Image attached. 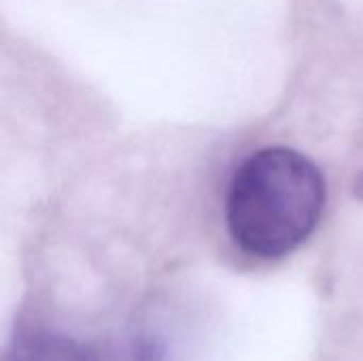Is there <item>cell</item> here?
I'll use <instances>...</instances> for the list:
<instances>
[{
  "instance_id": "obj_2",
  "label": "cell",
  "mask_w": 363,
  "mask_h": 361,
  "mask_svg": "<svg viewBox=\"0 0 363 361\" xmlns=\"http://www.w3.org/2000/svg\"><path fill=\"white\" fill-rule=\"evenodd\" d=\"M9 361H87L70 340L49 334L26 336L15 343Z\"/></svg>"
},
{
  "instance_id": "obj_1",
  "label": "cell",
  "mask_w": 363,
  "mask_h": 361,
  "mask_svg": "<svg viewBox=\"0 0 363 361\" xmlns=\"http://www.w3.org/2000/svg\"><path fill=\"white\" fill-rule=\"evenodd\" d=\"M325 206L319 166L287 147L249 155L234 172L225 217L234 243L257 257L296 251L317 228Z\"/></svg>"
}]
</instances>
